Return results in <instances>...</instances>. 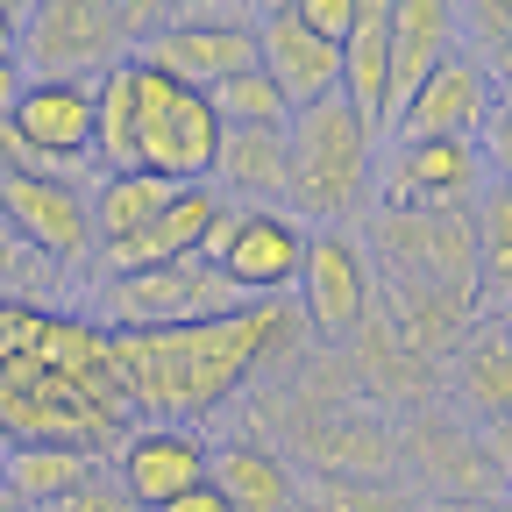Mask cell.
Instances as JSON below:
<instances>
[{
	"label": "cell",
	"instance_id": "24",
	"mask_svg": "<svg viewBox=\"0 0 512 512\" xmlns=\"http://www.w3.org/2000/svg\"><path fill=\"white\" fill-rule=\"evenodd\" d=\"M171 192L178 185H164L150 171H100V185H93V256L114 249V242H128V235H143L164 214Z\"/></svg>",
	"mask_w": 512,
	"mask_h": 512
},
{
	"label": "cell",
	"instance_id": "38",
	"mask_svg": "<svg viewBox=\"0 0 512 512\" xmlns=\"http://www.w3.org/2000/svg\"><path fill=\"white\" fill-rule=\"evenodd\" d=\"M484 64H491V79H498V93H512V50H505V57H484Z\"/></svg>",
	"mask_w": 512,
	"mask_h": 512
},
{
	"label": "cell",
	"instance_id": "30",
	"mask_svg": "<svg viewBox=\"0 0 512 512\" xmlns=\"http://www.w3.org/2000/svg\"><path fill=\"white\" fill-rule=\"evenodd\" d=\"M43 306H29V299H0V370H8L15 356H29L36 349V335H43Z\"/></svg>",
	"mask_w": 512,
	"mask_h": 512
},
{
	"label": "cell",
	"instance_id": "32",
	"mask_svg": "<svg viewBox=\"0 0 512 512\" xmlns=\"http://www.w3.org/2000/svg\"><path fill=\"white\" fill-rule=\"evenodd\" d=\"M43 512H136V505H128L121 498V484H86V491H72V498H57V505H43Z\"/></svg>",
	"mask_w": 512,
	"mask_h": 512
},
{
	"label": "cell",
	"instance_id": "1",
	"mask_svg": "<svg viewBox=\"0 0 512 512\" xmlns=\"http://www.w3.org/2000/svg\"><path fill=\"white\" fill-rule=\"evenodd\" d=\"M306 342V320L285 299H249L221 320L200 328H164V335H107V363L128 413H157V420H200L221 399H235L242 384L292 356Z\"/></svg>",
	"mask_w": 512,
	"mask_h": 512
},
{
	"label": "cell",
	"instance_id": "20",
	"mask_svg": "<svg viewBox=\"0 0 512 512\" xmlns=\"http://www.w3.org/2000/svg\"><path fill=\"white\" fill-rule=\"evenodd\" d=\"M207 484L228 498V512H299V477L271 441L207 448Z\"/></svg>",
	"mask_w": 512,
	"mask_h": 512
},
{
	"label": "cell",
	"instance_id": "8",
	"mask_svg": "<svg viewBox=\"0 0 512 512\" xmlns=\"http://www.w3.org/2000/svg\"><path fill=\"white\" fill-rule=\"evenodd\" d=\"M399 441V477L420 491V498H484L498 505L505 498V477L498 463L484 456V441L470 420H456L448 406H420L392 427Z\"/></svg>",
	"mask_w": 512,
	"mask_h": 512
},
{
	"label": "cell",
	"instance_id": "43",
	"mask_svg": "<svg viewBox=\"0 0 512 512\" xmlns=\"http://www.w3.org/2000/svg\"><path fill=\"white\" fill-rule=\"evenodd\" d=\"M299 512H306V505H299Z\"/></svg>",
	"mask_w": 512,
	"mask_h": 512
},
{
	"label": "cell",
	"instance_id": "19",
	"mask_svg": "<svg viewBox=\"0 0 512 512\" xmlns=\"http://www.w3.org/2000/svg\"><path fill=\"white\" fill-rule=\"evenodd\" d=\"M384 50H392V121H399L434 64L448 50H463V22L448 0H392V43ZM392 121H384V136H392Z\"/></svg>",
	"mask_w": 512,
	"mask_h": 512
},
{
	"label": "cell",
	"instance_id": "42",
	"mask_svg": "<svg viewBox=\"0 0 512 512\" xmlns=\"http://www.w3.org/2000/svg\"><path fill=\"white\" fill-rule=\"evenodd\" d=\"M505 505H512V477H505Z\"/></svg>",
	"mask_w": 512,
	"mask_h": 512
},
{
	"label": "cell",
	"instance_id": "17",
	"mask_svg": "<svg viewBox=\"0 0 512 512\" xmlns=\"http://www.w3.org/2000/svg\"><path fill=\"white\" fill-rule=\"evenodd\" d=\"M299 456L313 463V477H399V441L392 420L370 406H342V413H306L292 427Z\"/></svg>",
	"mask_w": 512,
	"mask_h": 512
},
{
	"label": "cell",
	"instance_id": "18",
	"mask_svg": "<svg viewBox=\"0 0 512 512\" xmlns=\"http://www.w3.org/2000/svg\"><path fill=\"white\" fill-rule=\"evenodd\" d=\"M392 0H363L356 29L342 36V107L384 143V121H392Z\"/></svg>",
	"mask_w": 512,
	"mask_h": 512
},
{
	"label": "cell",
	"instance_id": "13",
	"mask_svg": "<svg viewBox=\"0 0 512 512\" xmlns=\"http://www.w3.org/2000/svg\"><path fill=\"white\" fill-rule=\"evenodd\" d=\"M256 72L285 93L292 114L320 107V100L342 93V43L313 36L292 0H285V8H256Z\"/></svg>",
	"mask_w": 512,
	"mask_h": 512
},
{
	"label": "cell",
	"instance_id": "26",
	"mask_svg": "<svg viewBox=\"0 0 512 512\" xmlns=\"http://www.w3.org/2000/svg\"><path fill=\"white\" fill-rule=\"evenodd\" d=\"M306 512H420L427 498L406 477H299Z\"/></svg>",
	"mask_w": 512,
	"mask_h": 512
},
{
	"label": "cell",
	"instance_id": "34",
	"mask_svg": "<svg viewBox=\"0 0 512 512\" xmlns=\"http://www.w3.org/2000/svg\"><path fill=\"white\" fill-rule=\"evenodd\" d=\"M157 512H228V498H221L214 484H192V491H178V498L157 505Z\"/></svg>",
	"mask_w": 512,
	"mask_h": 512
},
{
	"label": "cell",
	"instance_id": "16",
	"mask_svg": "<svg viewBox=\"0 0 512 512\" xmlns=\"http://www.w3.org/2000/svg\"><path fill=\"white\" fill-rule=\"evenodd\" d=\"M221 214H228V200H221L214 185H178L171 200H164V214H157L143 235L100 249V278H128V271H157V264L207 256V235H214Z\"/></svg>",
	"mask_w": 512,
	"mask_h": 512
},
{
	"label": "cell",
	"instance_id": "21",
	"mask_svg": "<svg viewBox=\"0 0 512 512\" xmlns=\"http://www.w3.org/2000/svg\"><path fill=\"white\" fill-rule=\"evenodd\" d=\"M207 185L228 207H285V128H221Z\"/></svg>",
	"mask_w": 512,
	"mask_h": 512
},
{
	"label": "cell",
	"instance_id": "5",
	"mask_svg": "<svg viewBox=\"0 0 512 512\" xmlns=\"http://www.w3.org/2000/svg\"><path fill=\"white\" fill-rule=\"evenodd\" d=\"M484 185L491 178L477 143H456V136H384L370 164L377 214H470Z\"/></svg>",
	"mask_w": 512,
	"mask_h": 512
},
{
	"label": "cell",
	"instance_id": "31",
	"mask_svg": "<svg viewBox=\"0 0 512 512\" xmlns=\"http://www.w3.org/2000/svg\"><path fill=\"white\" fill-rule=\"evenodd\" d=\"M292 8H299V22H306L313 36L342 43V36L356 29V8H363V0H292Z\"/></svg>",
	"mask_w": 512,
	"mask_h": 512
},
{
	"label": "cell",
	"instance_id": "27",
	"mask_svg": "<svg viewBox=\"0 0 512 512\" xmlns=\"http://www.w3.org/2000/svg\"><path fill=\"white\" fill-rule=\"evenodd\" d=\"M214 100V114H221V128H285L292 121V107H285V93L264 79V72H242V79H228V86H214L207 93Z\"/></svg>",
	"mask_w": 512,
	"mask_h": 512
},
{
	"label": "cell",
	"instance_id": "35",
	"mask_svg": "<svg viewBox=\"0 0 512 512\" xmlns=\"http://www.w3.org/2000/svg\"><path fill=\"white\" fill-rule=\"evenodd\" d=\"M22 86H29V72H22V64H15V57H0V121H8V114H15V100H22Z\"/></svg>",
	"mask_w": 512,
	"mask_h": 512
},
{
	"label": "cell",
	"instance_id": "14",
	"mask_svg": "<svg viewBox=\"0 0 512 512\" xmlns=\"http://www.w3.org/2000/svg\"><path fill=\"white\" fill-rule=\"evenodd\" d=\"M114 484L136 512H157L171 505L178 491L207 484V441L178 427V420H150V427H128L121 448H114Z\"/></svg>",
	"mask_w": 512,
	"mask_h": 512
},
{
	"label": "cell",
	"instance_id": "12",
	"mask_svg": "<svg viewBox=\"0 0 512 512\" xmlns=\"http://www.w3.org/2000/svg\"><path fill=\"white\" fill-rule=\"evenodd\" d=\"M15 171H72L93 157V86L72 79H29L15 114H8Z\"/></svg>",
	"mask_w": 512,
	"mask_h": 512
},
{
	"label": "cell",
	"instance_id": "7",
	"mask_svg": "<svg viewBox=\"0 0 512 512\" xmlns=\"http://www.w3.org/2000/svg\"><path fill=\"white\" fill-rule=\"evenodd\" d=\"M136 57L192 93H214L256 72V15L249 8H164Z\"/></svg>",
	"mask_w": 512,
	"mask_h": 512
},
{
	"label": "cell",
	"instance_id": "9",
	"mask_svg": "<svg viewBox=\"0 0 512 512\" xmlns=\"http://www.w3.org/2000/svg\"><path fill=\"white\" fill-rule=\"evenodd\" d=\"M306 235L285 207H228L207 235V264L242 292V299H285L306 264Z\"/></svg>",
	"mask_w": 512,
	"mask_h": 512
},
{
	"label": "cell",
	"instance_id": "6",
	"mask_svg": "<svg viewBox=\"0 0 512 512\" xmlns=\"http://www.w3.org/2000/svg\"><path fill=\"white\" fill-rule=\"evenodd\" d=\"M221 150V114L207 93H192L136 57V171L164 185H207Z\"/></svg>",
	"mask_w": 512,
	"mask_h": 512
},
{
	"label": "cell",
	"instance_id": "33",
	"mask_svg": "<svg viewBox=\"0 0 512 512\" xmlns=\"http://www.w3.org/2000/svg\"><path fill=\"white\" fill-rule=\"evenodd\" d=\"M477 441H484V456L498 463V477H512V420H477Z\"/></svg>",
	"mask_w": 512,
	"mask_h": 512
},
{
	"label": "cell",
	"instance_id": "3",
	"mask_svg": "<svg viewBox=\"0 0 512 512\" xmlns=\"http://www.w3.org/2000/svg\"><path fill=\"white\" fill-rule=\"evenodd\" d=\"M377 136L342 107L320 100L285 121V214L299 228H342V214L370 192Z\"/></svg>",
	"mask_w": 512,
	"mask_h": 512
},
{
	"label": "cell",
	"instance_id": "29",
	"mask_svg": "<svg viewBox=\"0 0 512 512\" xmlns=\"http://www.w3.org/2000/svg\"><path fill=\"white\" fill-rule=\"evenodd\" d=\"M477 157H484V178L491 185H512V93L491 100V114L477 128Z\"/></svg>",
	"mask_w": 512,
	"mask_h": 512
},
{
	"label": "cell",
	"instance_id": "36",
	"mask_svg": "<svg viewBox=\"0 0 512 512\" xmlns=\"http://www.w3.org/2000/svg\"><path fill=\"white\" fill-rule=\"evenodd\" d=\"M15 43H22V8L0 0V57H15Z\"/></svg>",
	"mask_w": 512,
	"mask_h": 512
},
{
	"label": "cell",
	"instance_id": "28",
	"mask_svg": "<svg viewBox=\"0 0 512 512\" xmlns=\"http://www.w3.org/2000/svg\"><path fill=\"white\" fill-rule=\"evenodd\" d=\"M463 22V50L477 57H505L512 50V0H477V8H456Z\"/></svg>",
	"mask_w": 512,
	"mask_h": 512
},
{
	"label": "cell",
	"instance_id": "41",
	"mask_svg": "<svg viewBox=\"0 0 512 512\" xmlns=\"http://www.w3.org/2000/svg\"><path fill=\"white\" fill-rule=\"evenodd\" d=\"M8 448H15V434H8V427H0V463H8Z\"/></svg>",
	"mask_w": 512,
	"mask_h": 512
},
{
	"label": "cell",
	"instance_id": "4",
	"mask_svg": "<svg viewBox=\"0 0 512 512\" xmlns=\"http://www.w3.org/2000/svg\"><path fill=\"white\" fill-rule=\"evenodd\" d=\"M249 306L207 256L185 264H157V271H128V278H100L93 285V328L107 335H164V328H200Z\"/></svg>",
	"mask_w": 512,
	"mask_h": 512
},
{
	"label": "cell",
	"instance_id": "25",
	"mask_svg": "<svg viewBox=\"0 0 512 512\" xmlns=\"http://www.w3.org/2000/svg\"><path fill=\"white\" fill-rule=\"evenodd\" d=\"M477 306H512V185H484L477 207Z\"/></svg>",
	"mask_w": 512,
	"mask_h": 512
},
{
	"label": "cell",
	"instance_id": "39",
	"mask_svg": "<svg viewBox=\"0 0 512 512\" xmlns=\"http://www.w3.org/2000/svg\"><path fill=\"white\" fill-rule=\"evenodd\" d=\"M498 335H505V349H512V306H498Z\"/></svg>",
	"mask_w": 512,
	"mask_h": 512
},
{
	"label": "cell",
	"instance_id": "40",
	"mask_svg": "<svg viewBox=\"0 0 512 512\" xmlns=\"http://www.w3.org/2000/svg\"><path fill=\"white\" fill-rule=\"evenodd\" d=\"M0 512H22V505H15V491H8V484H0Z\"/></svg>",
	"mask_w": 512,
	"mask_h": 512
},
{
	"label": "cell",
	"instance_id": "11",
	"mask_svg": "<svg viewBox=\"0 0 512 512\" xmlns=\"http://www.w3.org/2000/svg\"><path fill=\"white\" fill-rule=\"evenodd\" d=\"M0 221L15 228V242H29L50 264H79L93 256V192L79 178L57 171H8L0 178Z\"/></svg>",
	"mask_w": 512,
	"mask_h": 512
},
{
	"label": "cell",
	"instance_id": "15",
	"mask_svg": "<svg viewBox=\"0 0 512 512\" xmlns=\"http://www.w3.org/2000/svg\"><path fill=\"white\" fill-rule=\"evenodd\" d=\"M491 100H498L491 64L477 50H448L427 72V86L406 100V114L392 121V136H456V143H477Z\"/></svg>",
	"mask_w": 512,
	"mask_h": 512
},
{
	"label": "cell",
	"instance_id": "22",
	"mask_svg": "<svg viewBox=\"0 0 512 512\" xmlns=\"http://www.w3.org/2000/svg\"><path fill=\"white\" fill-rule=\"evenodd\" d=\"M448 392L477 420H512V349L498 335V320H470L463 342L448 349Z\"/></svg>",
	"mask_w": 512,
	"mask_h": 512
},
{
	"label": "cell",
	"instance_id": "2",
	"mask_svg": "<svg viewBox=\"0 0 512 512\" xmlns=\"http://www.w3.org/2000/svg\"><path fill=\"white\" fill-rule=\"evenodd\" d=\"M157 15L164 8H128V0H36V8H22L15 64L29 79L100 86L114 64H128L143 50V36L157 29Z\"/></svg>",
	"mask_w": 512,
	"mask_h": 512
},
{
	"label": "cell",
	"instance_id": "23",
	"mask_svg": "<svg viewBox=\"0 0 512 512\" xmlns=\"http://www.w3.org/2000/svg\"><path fill=\"white\" fill-rule=\"evenodd\" d=\"M107 463L100 456H79V448H50V441H15L8 448V463H0V484L15 491L22 512H43L57 498H72L86 484H100Z\"/></svg>",
	"mask_w": 512,
	"mask_h": 512
},
{
	"label": "cell",
	"instance_id": "10",
	"mask_svg": "<svg viewBox=\"0 0 512 512\" xmlns=\"http://www.w3.org/2000/svg\"><path fill=\"white\" fill-rule=\"evenodd\" d=\"M292 292H299L306 335H328V342L356 335L363 320H370V292H377V271H370L363 235H349V228H313Z\"/></svg>",
	"mask_w": 512,
	"mask_h": 512
},
{
	"label": "cell",
	"instance_id": "37",
	"mask_svg": "<svg viewBox=\"0 0 512 512\" xmlns=\"http://www.w3.org/2000/svg\"><path fill=\"white\" fill-rule=\"evenodd\" d=\"M420 512H505V505H484V498H427Z\"/></svg>",
	"mask_w": 512,
	"mask_h": 512
}]
</instances>
